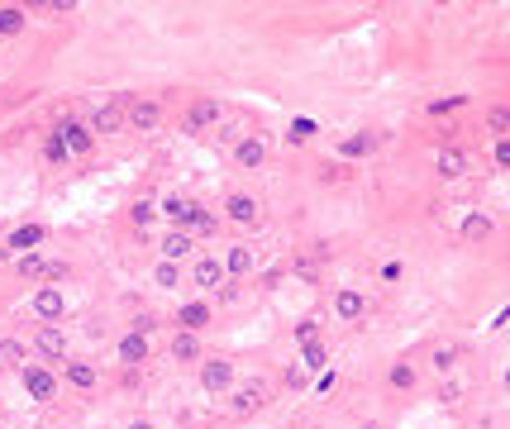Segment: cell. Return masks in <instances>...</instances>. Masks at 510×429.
<instances>
[{
  "mask_svg": "<svg viewBox=\"0 0 510 429\" xmlns=\"http://www.w3.org/2000/svg\"><path fill=\"white\" fill-rule=\"evenodd\" d=\"M158 119H162V106L153 96H138V101L124 106V124L129 129H158Z\"/></svg>",
  "mask_w": 510,
  "mask_h": 429,
  "instance_id": "6da1fadb",
  "label": "cell"
},
{
  "mask_svg": "<svg viewBox=\"0 0 510 429\" xmlns=\"http://www.w3.org/2000/svg\"><path fill=\"white\" fill-rule=\"evenodd\" d=\"M434 167H439V177H448V182H458V177L472 172L467 153H458V148H439V153H434Z\"/></svg>",
  "mask_w": 510,
  "mask_h": 429,
  "instance_id": "7a4b0ae2",
  "label": "cell"
},
{
  "mask_svg": "<svg viewBox=\"0 0 510 429\" xmlns=\"http://www.w3.org/2000/svg\"><path fill=\"white\" fill-rule=\"evenodd\" d=\"M229 382H234V363H224V358H210V363L201 367V387H205V391H224Z\"/></svg>",
  "mask_w": 510,
  "mask_h": 429,
  "instance_id": "3957f363",
  "label": "cell"
},
{
  "mask_svg": "<svg viewBox=\"0 0 510 429\" xmlns=\"http://www.w3.org/2000/svg\"><path fill=\"white\" fill-rule=\"evenodd\" d=\"M62 272H67L62 262H48V258H38V253H24V258H19V277H29V282H34V277H48V282H53V277H62Z\"/></svg>",
  "mask_w": 510,
  "mask_h": 429,
  "instance_id": "277c9868",
  "label": "cell"
},
{
  "mask_svg": "<svg viewBox=\"0 0 510 429\" xmlns=\"http://www.w3.org/2000/svg\"><path fill=\"white\" fill-rule=\"evenodd\" d=\"M24 387H29V396H34V401H53L58 377H53L48 367H29V372H24Z\"/></svg>",
  "mask_w": 510,
  "mask_h": 429,
  "instance_id": "5b68a950",
  "label": "cell"
},
{
  "mask_svg": "<svg viewBox=\"0 0 510 429\" xmlns=\"http://www.w3.org/2000/svg\"><path fill=\"white\" fill-rule=\"evenodd\" d=\"M258 406H263V387H258V382H243V387L229 396V410H234V415H253Z\"/></svg>",
  "mask_w": 510,
  "mask_h": 429,
  "instance_id": "8992f818",
  "label": "cell"
},
{
  "mask_svg": "<svg viewBox=\"0 0 510 429\" xmlns=\"http://www.w3.org/2000/svg\"><path fill=\"white\" fill-rule=\"evenodd\" d=\"M234 158H239V167H258V162L267 158V143L253 138V134H243V138L234 143Z\"/></svg>",
  "mask_w": 510,
  "mask_h": 429,
  "instance_id": "52a82bcc",
  "label": "cell"
},
{
  "mask_svg": "<svg viewBox=\"0 0 510 429\" xmlns=\"http://www.w3.org/2000/svg\"><path fill=\"white\" fill-rule=\"evenodd\" d=\"M38 353H43V358H62V353H67V339H62L58 324H43V329H38Z\"/></svg>",
  "mask_w": 510,
  "mask_h": 429,
  "instance_id": "ba28073f",
  "label": "cell"
},
{
  "mask_svg": "<svg viewBox=\"0 0 510 429\" xmlns=\"http://www.w3.org/2000/svg\"><path fill=\"white\" fill-rule=\"evenodd\" d=\"M224 214H229L234 224H253V219H258V201H253V196H229V201H224Z\"/></svg>",
  "mask_w": 510,
  "mask_h": 429,
  "instance_id": "9c48e42d",
  "label": "cell"
},
{
  "mask_svg": "<svg viewBox=\"0 0 510 429\" xmlns=\"http://www.w3.org/2000/svg\"><path fill=\"white\" fill-rule=\"evenodd\" d=\"M58 138L67 143V153H91V124H67Z\"/></svg>",
  "mask_w": 510,
  "mask_h": 429,
  "instance_id": "30bf717a",
  "label": "cell"
},
{
  "mask_svg": "<svg viewBox=\"0 0 510 429\" xmlns=\"http://www.w3.org/2000/svg\"><path fill=\"white\" fill-rule=\"evenodd\" d=\"M34 310H38L43 320H58V315H62V291H58V286H43V291L34 296Z\"/></svg>",
  "mask_w": 510,
  "mask_h": 429,
  "instance_id": "8fae6325",
  "label": "cell"
},
{
  "mask_svg": "<svg viewBox=\"0 0 510 429\" xmlns=\"http://www.w3.org/2000/svg\"><path fill=\"white\" fill-rule=\"evenodd\" d=\"M172 358H177V363H196V358H201V339L186 334V329L172 334Z\"/></svg>",
  "mask_w": 510,
  "mask_h": 429,
  "instance_id": "7c38bea8",
  "label": "cell"
},
{
  "mask_svg": "<svg viewBox=\"0 0 510 429\" xmlns=\"http://www.w3.org/2000/svg\"><path fill=\"white\" fill-rule=\"evenodd\" d=\"M334 310H339V320H358V315L367 310V301H363L358 291H339V296H334Z\"/></svg>",
  "mask_w": 510,
  "mask_h": 429,
  "instance_id": "4fadbf2b",
  "label": "cell"
},
{
  "mask_svg": "<svg viewBox=\"0 0 510 429\" xmlns=\"http://www.w3.org/2000/svg\"><path fill=\"white\" fill-rule=\"evenodd\" d=\"M124 129V106H101L96 110V134H119Z\"/></svg>",
  "mask_w": 510,
  "mask_h": 429,
  "instance_id": "5bb4252c",
  "label": "cell"
},
{
  "mask_svg": "<svg viewBox=\"0 0 510 429\" xmlns=\"http://www.w3.org/2000/svg\"><path fill=\"white\" fill-rule=\"evenodd\" d=\"M491 229H496V224H491V219H487V214H467V219H463V238H472V243H482V238H491Z\"/></svg>",
  "mask_w": 510,
  "mask_h": 429,
  "instance_id": "9a60e30c",
  "label": "cell"
},
{
  "mask_svg": "<svg viewBox=\"0 0 510 429\" xmlns=\"http://www.w3.org/2000/svg\"><path fill=\"white\" fill-rule=\"evenodd\" d=\"M177 320L186 324V334H196L201 324H210V306H205V301H191V306H182V315H177Z\"/></svg>",
  "mask_w": 510,
  "mask_h": 429,
  "instance_id": "2e32d148",
  "label": "cell"
},
{
  "mask_svg": "<svg viewBox=\"0 0 510 429\" xmlns=\"http://www.w3.org/2000/svg\"><path fill=\"white\" fill-rule=\"evenodd\" d=\"M196 286H205V291H210V286H224V267L210 262V258H201V262H196Z\"/></svg>",
  "mask_w": 510,
  "mask_h": 429,
  "instance_id": "e0dca14e",
  "label": "cell"
},
{
  "mask_svg": "<svg viewBox=\"0 0 510 429\" xmlns=\"http://www.w3.org/2000/svg\"><path fill=\"white\" fill-rule=\"evenodd\" d=\"M143 358H148V343L138 334H124L119 339V363H143Z\"/></svg>",
  "mask_w": 510,
  "mask_h": 429,
  "instance_id": "ac0fdd59",
  "label": "cell"
},
{
  "mask_svg": "<svg viewBox=\"0 0 510 429\" xmlns=\"http://www.w3.org/2000/svg\"><path fill=\"white\" fill-rule=\"evenodd\" d=\"M38 243H43V224H24L10 234V248H38Z\"/></svg>",
  "mask_w": 510,
  "mask_h": 429,
  "instance_id": "d6986e66",
  "label": "cell"
},
{
  "mask_svg": "<svg viewBox=\"0 0 510 429\" xmlns=\"http://www.w3.org/2000/svg\"><path fill=\"white\" fill-rule=\"evenodd\" d=\"M67 382L82 387V391H91V387H96V367H91V363H67Z\"/></svg>",
  "mask_w": 510,
  "mask_h": 429,
  "instance_id": "ffe728a7",
  "label": "cell"
},
{
  "mask_svg": "<svg viewBox=\"0 0 510 429\" xmlns=\"http://www.w3.org/2000/svg\"><path fill=\"white\" fill-rule=\"evenodd\" d=\"M215 119H219V106H215V101H196V106H191V124H186V129L196 134L201 124H215Z\"/></svg>",
  "mask_w": 510,
  "mask_h": 429,
  "instance_id": "44dd1931",
  "label": "cell"
},
{
  "mask_svg": "<svg viewBox=\"0 0 510 429\" xmlns=\"http://www.w3.org/2000/svg\"><path fill=\"white\" fill-rule=\"evenodd\" d=\"M162 253H167L162 262H172V258H186V253H191V238H186V234H167V238H162Z\"/></svg>",
  "mask_w": 510,
  "mask_h": 429,
  "instance_id": "7402d4cb",
  "label": "cell"
},
{
  "mask_svg": "<svg viewBox=\"0 0 510 429\" xmlns=\"http://www.w3.org/2000/svg\"><path fill=\"white\" fill-rule=\"evenodd\" d=\"M224 267H229L234 277H243V272H253V253L239 243V248H229V262H224Z\"/></svg>",
  "mask_w": 510,
  "mask_h": 429,
  "instance_id": "603a6c76",
  "label": "cell"
},
{
  "mask_svg": "<svg viewBox=\"0 0 510 429\" xmlns=\"http://www.w3.org/2000/svg\"><path fill=\"white\" fill-rule=\"evenodd\" d=\"M158 210H167L172 219H191V210H196V201H182V196H167Z\"/></svg>",
  "mask_w": 510,
  "mask_h": 429,
  "instance_id": "cb8c5ba5",
  "label": "cell"
},
{
  "mask_svg": "<svg viewBox=\"0 0 510 429\" xmlns=\"http://www.w3.org/2000/svg\"><path fill=\"white\" fill-rule=\"evenodd\" d=\"M19 29H24V10L5 5V10H0V34H19Z\"/></svg>",
  "mask_w": 510,
  "mask_h": 429,
  "instance_id": "d4e9b609",
  "label": "cell"
},
{
  "mask_svg": "<svg viewBox=\"0 0 510 429\" xmlns=\"http://www.w3.org/2000/svg\"><path fill=\"white\" fill-rule=\"evenodd\" d=\"M186 224H191V229H196V234H215V224H219V219H215V214L205 210V206H196V210H191V219H186Z\"/></svg>",
  "mask_w": 510,
  "mask_h": 429,
  "instance_id": "484cf974",
  "label": "cell"
},
{
  "mask_svg": "<svg viewBox=\"0 0 510 429\" xmlns=\"http://www.w3.org/2000/svg\"><path fill=\"white\" fill-rule=\"evenodd\" d=\"M296 277L310 282V286H319V262L315 258H296Z\"/></svg>",
  "mask_w": 510,
  "mask_h": 429,
  "instance_id": "4316f807",
  "label": "cell"
},
{
  "mask_svg": "<svg viewBox=\"0 0 510 429\" xmlns=\"http://www.w3.org/2000/svg\"><path fill=\"white\" fill-rule=\"evenodd\" d=\"M324 363H329V353H324V343H319V339H315V343H306V367H310V372H319Z\"/></svg>",
  "mask_w": 510,
  "mask_h": 429,
  "instance_id": "83f0119b",
  "label": "cell"
},
{
  "mask_svg": "<svg viewBox=\"0 0 510 429\" xmlns=\"http://www.w3.org/2000/svg\"><path fill=\"white\" fill-rule=\"evenodd\" d=\"M391 387H401V391L415 387V367H410V363H396V367H391Z\"/></svg>",
  "mask_w": 510,
  "mask_h": 429,
  "instance_id": "f1b7e54d",
  "label": "cell"
},
{
  "mask_svg": "<svg viewBox=\"0 0 510 429\" xmlns=\"http://www.w3.org/2000/svg\"><path fill=\"white\" fill-rule=\"evenodd\" d=\"M19 358H24V343H19V339H0V363H10V367H14Z\"/></svg>",
  "mask_w": 510,
  "mask_h": 429,
  "instance_id": "f546056e",
  "label": "cell"
},
{
  "mask_svg": "<svg viewBox=\"0 0 510 429\" xmlns=\"http://www.w3.org/2000/svg\"><path fill=\"white\" fill-rule=\"evenodd\" d=\"M153 219H158V206H153V201H138V206H134V224H138V229H148Z\"/></svg>",
  "mask_w": 510,
  "mask_h": 429,
  "instance_id": "4dcf8cb0",
  "label": "cell"
},
{
  "mask_svg": "<svg viewBox=\"0 0 510 429\" xmlns=\"http://www.w3.org/2000/svg\"><path fill=\"white\" fill-rule=\"evenodd\" d=\"M343 153H348V158H363V153H372V134H358V138H348V143H343Z\"/></svg>",
  "mask_w": 510,
  "mask_h": 429,
  "instance_id": "1f68e13d",
  "label": "cell"
},
{
  "mask_svg": "<svg viewBox=\"0 0 510 429\" xmlns=\"http://www.w3.org/2000/svg\"><path fill=\"white\" fill-rule=\"evenodd\" d=\"M487 124H491V134H506V129H510V110H506V106H496L491 114H487Z\"/></svg>",
  "mask_w": 510,
  "mask_h": 429,
  "instance_id": "d6a6232c",
  "label": "cell"
},
{
  "mask_svg": "<svg viewBox=\"0 0 510 429\" xmlns=\"http://www.w3.org/2000/svg\"><path fill=\"white\" fill-rule=\"evenodd\" d=\"M43 153H48V162H62V158H67V143H62V138L53 134V138L43 143Z\"/></svg>",
  "mask_w": 510,
  "mask_h": 429,
  "instance_id": "836d02e7",
  "label": "cell"
},
{
  "mask_svg": "<svg viewBox=\"0 0 510 429\" xmlns=\"http://www.w3.org/2000/svg\"><path fill=\"white\" fill-rule=\"evenodd\" d=\"M315 329H319V320H315V315H306V320L296 324V339H301V343H315Z\"/></svg>",
  "mask_w": 510,
  "mask_h": 429,
  "instance_id": "e575fe53",
  "label": "cell"
},
{
  "mask_svg": "<svg viewBox=\"0 0 510 429\" xmlns=\"http://www.w3.org/2000/svg\"><path fill=\"white\" fill-rule=\"evenodd\" d=\"M158 286H177V267L172 262H158Z\"/></svg>",
  "mask_w": 510,
  "mask_h": 429,
  "instance_id": "d590c367",
  "label": "cell"
},
{
  "mask_svg": "<svg viewBox=\"0 0 510 429\" xmlns=\"http://www.w3.org/2000/svg\"><path fill=\"white\" fill-rule=\"evenodd\" d=\"M153 329H158L153 315H138V320H134V334H138V339H143V334H153Z\"/></svg>",
  "mask_w": 510,
  "mask_h": 429,
  "instance_id": "8d00e7d4",
  "label": "cell"
},
{
  "mask_svg": "<svg viewBox=\"0 0 510 429\" xmlns=\"http://www.w3.org/2000/svg\"><path fill=\"white\" fill-rule=\"evenodd\" d=\"M453 358H458L453 348H434V367H453Z\"/></svg>",
  "mask_w": 510,
  "mask_h": 429,
  "instance_id": "74e56055",
  "label": "cell"
},
{
  "mask_svg": "<svg viewBox=\"0 0 510 429\" xmlns=\"http://www.w3.org/2000/svg\"><path fill=\"white\" fill-rule=\"evenodd\" d=\"M310 129H315V124H310V119H296V129H291V138H296V143H301V138H310Z\"/></svg>",
  "mask_w": 510,
  "mask_h": 429,
  "instance_id": "f35d334b",
  "label": "cell"
},
{
  "mask_svg": "<svg viewBox=\"0 0 510 429\" xmlns=\"http://www.w3.org/2000/svg\"><path fill=\"white\" fill-rule=\"evenodd\" d=\"M453 106H463V96H448V101H434L429 110H434V114H444V110H453Z\"/></svg>",
  "mask_w": 510,
  "mask_h": 429,
  "instance_id": "ab89813d",
  "label": "cell"
},
{
  "mask_svg": "<svg viewBox=\"0 0 510 429\" xmlns=\"http://www.w3.org/2000/svg\"><path fill=\"white\" fill-rule=\"evenodd\" d=\"M401 272H406L401 262H387V267H382V277H387V282H401Z\"/></svg>",
  "mask_w": 510,
  "mask_h": 429,
  "instance_id": "60d3db41",
  "label": "cell"
},
{
  "mask_svg": "<svg viewBox=\"0 0 510 429\" xmlns=\"http://www.w3.org/2000/svg\"><path fill=\"white\" fill-rule=\"evenodd\" d=\"M496 162H501V167L510 162V143H506V138H496Z\"/></svg>",
  "mask_w": 510,
  "mask_h": 429,
  "instance_id": "b9f144b4",
  "label": "cell"
},
{
  "mask_svg": "<svg viewBox=\"0 0 510 429\" xmlns=\"http://www.w3.org/2000/svg\"><path fill=\"white\" fill-rule=\"evenodd\" d=\"M129 429H153V425H148V420H134V425H129Z\"/></svg>",
  "mask_w": 510,
  "mask_h": 429,
  "instance_id": "7bdbcfd3",
  "label": "cell"
}]
</instances>
